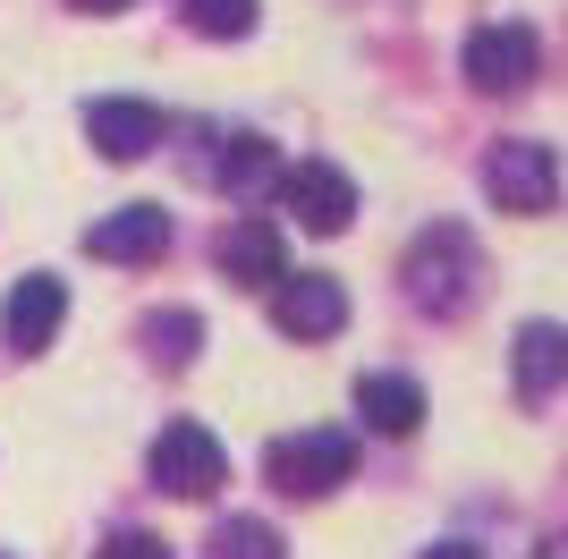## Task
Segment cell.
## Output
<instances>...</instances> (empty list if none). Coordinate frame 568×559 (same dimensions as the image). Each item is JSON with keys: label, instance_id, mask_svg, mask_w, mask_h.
I'll list each match as a JSON object with an SVG mask.
<instances>
[{"label": "cell", "instance_id": "obj_9", "mask_svg": "<svg viewBox=\"0 0 568 559\" xmlns=\"http://www.w3.org/2000/svg\"><path fill=\"white\" fill-rule=\"evenodd\" d=\"M85 255L94 263H162L170 255V212L162 204H119L111 221L85 230Z\"/></svg>", "mask_w": 568, "mask_h": 559}, {"label": "cell", "instance_id": "obj_7", "mask_svg": "<svg viewBox=\"0 0 568 559\" xmlns=\"http://www.w3.org/2000/svg\"><path fill=\"white\" fill-rule=\"evenodd\" d=\"M272 323H281L288 339H332V331L348 323V288H339L332 272H281L272 280Z\"/></svg>", "mask_w": 568, "mask_h": 559}, {"label": "cell", "instance_id": "obj_3", "mask_svg": "<svg viewBox=\"0 0 568 559\" xmlns=\"http://www.w3.org/2000/svg\"><path fill=\"white\" fill-rule=\"evenodd\" d=\"M221 484H230V449L195 416L162 424V441H153V491H170V500H213Z\"/></svg>", "mask_w": 568, "mask_h": 559}, {"label": "cell", "instance_id": "obj_6", "mask_svg": "<svg viewBox=\"0 0 568 559\" xmlns=\"http://www.w3.org/2000/svg\"><path fill=\"white\" fill-rule=\"evenodd\" d=\"M281 204L297 212V230L339 237L356 221V179L339 162H297V170H281Z\"/></svg>", "mask_w": 568, "mask_h": 559}, {"label": "cell", "instance_id": "obj_21", "mask_svg": "<svg viewBox=\"0 0 568 559\" xmlns=\"http://www.w3.org/2000/svg\"><path fill=\"white\" fill-rule=\"evenodd\" d=\"M0 559H9V551H0Z\"/></svg>", "mask_w": 568, "mask_h": 559}, {"label": "cell", "instance_id": "obj_14", "mask_svg": "<svg viewBox=\"0 0 568 559\" xmlns=\"http://www.w3.org/2000/svg\"><path fill=\"white\" fill-rule=\"evenodd\" d=\"M221 195H237V204H255V195H272V179H281V153H272V136H230L213 162Z\"/></svg>", "mask_w": 568, "mask_h": 559}, {"label": "cell", "instance_id": "obj_17", "mask_svg": "<svg viewBox=\"0 0 568 559\" xmlns=\"http://www.w3.org/2000/svg\"><path fill=\"white\" fill-rule=\"evenodd\" d=\"M144 339H153V365H187V356L204 348V314H153Z\"/></svg>", "mask_w": 568, "mask_h": 559}, {"label": "cell", "instance_id": "obj_12", "mask_svg": "<svg viewBox=\"0 0 568 559\" xmlns=\"http://www.w3.org/2000/svg\"><path fill=\"white\" fill-rule=\"evenodd\" d=\"M356 416H365V433H382V441H407V433L425 424V390H416L407 373H365V382H356Z\"/></svg>", "mask_w": 568, "mask_h": 559}, {"label": "cell", "instance_id": "obj_5", "mask_svg": "<svg viewBox=\"0 0 568 559\" xmlns=\"http://www.w3.org/2000/svg\"><path fill=\"white\" fill-rule=\"evenodd\" d=\"M484 195L500 212H551L560 204V162H551V144L535 136H500L484 153Z\"/></svg>", "mask_w": 568, "mask_h": 559}, {"label": "cell", "instance_id": "obj_4", "mask_svg": "<svg viewBox=\"0 0 568 559\" xmlns=\"http://www.w3.org/2000/svg\"><path fill=\"white\" fill-rule=\"evenodd\" d=\"M458 69H467L475 93H526V85H535V69H544V43H535V26L493 18V26H475V34H467Z\"/></svg>", "mask_w": 568, "mask_h": 559}, {"label": "cell", "instance_id": "obj_2", "mask_svg": "<svg viewBox=\"0 0 568 559\" xmlns=\"http://www.w3.org/2000/svg\"><path fill=\"white\" fill-rule=\"evenodd\" d=\"M263 475L288 491V500H323L356 475V441L339 424H306V433H281V441L263 449Z\"/></svg>", "mask_w": 568, "mask_h": 559}, {"label": "cell", "instance_id": "obj_15", "mask_svg": "<svg viewBox=\"0 0 568 559\" xmlns=\"http://www.w3.org/2000/svg\"><path fill=\"white\" fill-rule=\"evenodd\" d=\"M263 0H187V26L195 34H213V43H237V34H255Z\"/></svg>", "mask_w": 568, "mask_h": 559}, {"label": "cell", "instance_id": "obj_13", "mask_svg": "<svg viewBox=\"0 0 568 559\" xmlns=\"http://www.w3.org/2000/svg\"><path fill=\"white\" fill-rule=\"evenodd\" d=\"M509 373H518V398H551L568 382V331L560 323H518Z\"/></svg>", "mask_w": 568, "mask_h": 559}, {"label": "cell", "instance_id": "obj_11", "mask_svg": "<svg viewBox=\"0 0 568 559\" xmlns=\"http://www.w3.org/2000/svg\"><path fill=\"white\" fill-rule=\"evenodd\" d=\"M221 272H230L237 288H272V280L288 272L281 221H272V212H246V221H230V237H221Z\"/></svg>", "mask_w": 568, "mask_h": 559}, {"label": "cell", "instance_id": "obj_16", "mask_svg": "<svg viewBox=\"0 0 568 559\" xmlns=\"http://www.w3.org/2000/svg\"><path fill=\"white\" fill-rule=\"evenodd\" d=\"M213 559H288V542L263 526V517H221L213 535Z\"/></svg>", "mask_w": 568, "mask_h": 559}, {"label": "cell", "instance_id": "obj_1", "mask_svg": "<svg viewBox=\"0 0 568 559\" xmlns=\"http://www.w3.org/2000/svg\"><path fill=\"white\" fill-rule=\"evenodd\" d=\"M475 288H484V255H475V237L458 221H433L416 246H407V297L425 305V314H467Z\"/></svg>", "mask_w": 568, "mask_h": 559}, {"label": "cell", "instance_id": "obj_8", "mask_svg": "<svg viewBox=\"0 0 568 559\" xmlns=\"http://www.w3.org/2000/svg\"><path fill=\"white\" fill-rule=\"evenodd\" d=\"M69 323V280H51V272H26L18 288H9V305H0V331H9V348L34 356L51 348V331Z\"/></svg>", "mask_w": 568, "mask_h": 559}, {"label": "cell", "instance_id": "obj_18", "mask_svg": "<svg viewBox=\"0 0 568 559\" xmlns=\"http://www.w3.org/2000/svg\"><path fill=\"white\" fill-rule=\"evenodd\" d=\"M94 559H170V542H162V535H136V526H119V535H102Z\"/></svg>", "mask_w": 568, "mask_h": 559}, {"label": "cell", "instance_id": "obj_10", "mask_svg": "<svg viewBox=\"0 0 568 559\" xmlns=\"http://www.w3.org/2000/svg\"><path fill=\"white\" fill-rule=\"evenodd\" d=\"M85 136H94L102 162H144V153L162 144V111L136 102V93H102L94 111H85Z\"/></svg>", "mask_w": 568, "mask_h": 559}, {"label": "cell", "instance_id": "obj_19", "mask_svg": "<svg viewBox=\"0 0 568 559\" xmlns=\"http://www.w3.org/2000/svg\"><path fill=\"white\" fill-rule=\"evenodd\" d=\"M425 559H484V551H475V542H433Z\"/></svg>", "mask_w": 568, "mask_h": 559}, {"label": "cell", "instance_id": "obj_20", "mask_svg": "<svg viewBox=\"0 0 568 559\" xmlns=\"http://www.w3.org/2000/svg\"><path fill=\"white\" fill-rule=\"evenodd\" d=\"M69 9H85V18H111V9H128V0H69Z\"/></svg>", "mask_w": 568, "mask_h": 559}]
</instances>
